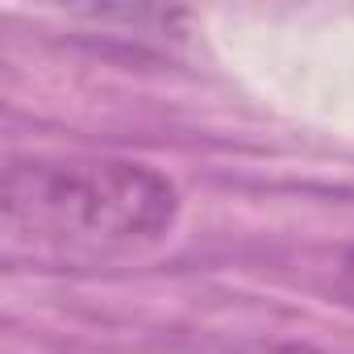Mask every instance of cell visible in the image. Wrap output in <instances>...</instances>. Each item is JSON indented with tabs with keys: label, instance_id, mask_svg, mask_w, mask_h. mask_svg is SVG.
<instances>
[{
	"label": "cell",
	"instance_id": "1",
	"mask_svg": "<svg viewBox=\"0 0 354 354\" xmlns=\"http://www.w3.org/2000/svg\"><path fill=\"white\" fill-rule=\"evenodd\" d=\"M180 192L162 171L125 158H17L5 171L9 246L117 254L167 238Z\"/></svg>",
	"mask_w": 354,
	"mask_h": 354
},
{
	"label": "cell",
	"instance_id": "2",
	"mask_svg": "<svg viewBox=\"0 0 354 354\" xmlns=\"http://www.w3.org/2000/svg\"><path fill=\"white\" fill-rule=\"evenodd\" d=\"M337 292L354 304V250L342 259V271H337Z\"/></svg>",
	"mask_w": 354,
	"mask_h": 354
}]
</instances>
